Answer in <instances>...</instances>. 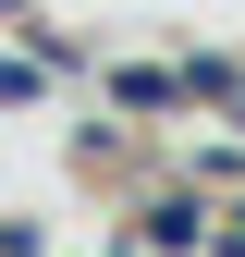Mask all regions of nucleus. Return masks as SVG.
<instances>
[{"label":"nucleus","mask_w":245,"mask_h":257,"mask_svg":"<svg viewBox=\"0 0 245 257\" xmlns=\"http://www.w3.org/2000/svg\"><path fill=\"white\" fill-rule=\"evenodd\" d=\"M110 98H122V110H172V98H196V86H184V74H147V61H122Z\"/></svg>","instance_id":"obj_1"},{"label":"nucleus","mask_w":245,"mask_h":257,"mask_svg":"<svg viewBox=\"0 0 245 257\" xmlns=\"http://www.w3.org/2000/svg\"><path fill=\"white\" fill-rule=\"evenodd\" d=\"M221 257H245V208H233V220H221Z\"/></svg>","instance_id":"obj_3"},{"label":"nucleus","mask_w":245,"mask_h":257,"mask_svg":"<svg viewBox=\"0 0 245 257\" xmlns=\"http://www.w3.org/2000/svg\"><path fill=\"white\" fill-rule=\"evenodd\" d=\"M208 233H221V220H208L196 196H160V208H147V245H208Z\"/></svg>","instance_id":"obj_2"}]
</instances>
